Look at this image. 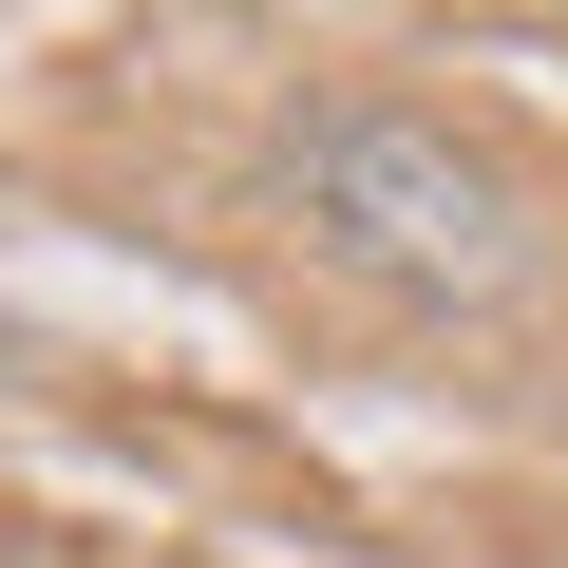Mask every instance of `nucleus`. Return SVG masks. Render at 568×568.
I'll use <instances>...</instances> for the list:
<instances>
[{
  "label": "nucleus",
  "instance_id": "nucleus-1",
  "mask_svg": "<svg viewBox=\"0 0 568 568\" xmlns=\"http://www.w3.org/2000/svg\"><path fill=\"white\" fill-rule=\"evenodd\" d=\"M323 190H361V209H398V246H417V265H474V246H493V209H474V171H436V152H398V133H342V152H323Z\"/></svg>",
  "mask_w": 568,
  "mask_h": 568
}]
</instances>
